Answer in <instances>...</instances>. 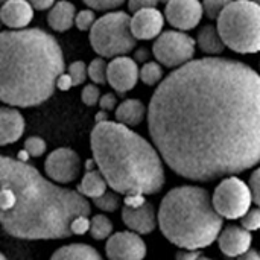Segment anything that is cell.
Returning a JSON list of instances; mask_svg holds the SVG:
<instances>
[{
	"mask_svg": "<svg viewBox=\"0 0 260 260\" xmlns=\"http://www.w3.org/2000/svg\"><path fill=\"white\" fill-rule=\"evenodd\" d=\"M148 131L180 177L207 183L260 163V73L207 56L174 69L148 105Z\"/></svg>",
	"mask_w": 260,
	"mask_h": 260,
	"instance_id": "6da1fadb",
	"label": "cell"
},
{
	"mask_svg": "<svg viewBox=\"0 0 260 260\" xmlns=\"http://www.w3.org/2000/svg\"><path fill=\"white\" fill-rule=\"evenodd\" d=\"M90 213V203L78 190L50 181L26 161L0 155V225L8 235L64 239L75 235V221Z\"/></svg>",
	"mask_w": 260,
	"mask_h": 260,
	"instance_id": "7a4b0ae2",
	"label": "cell"
},
{
	"mask_svg": "<svg viewBox=\"0 0 260 260\" xmlns=\"http://www.w3.org/2000/svg\"><path fill=\"white\" fill-rule=\"evenodd\" d=\"M64 53L53 35L40 27L0 30V102L30 108L46 102L64 72Z\"/></svg>",
	"mask_w": 260,
	"mask_h": 260,
	"instance_id": "3957f363",
	"label": "cell"
},
{
	"mask_svg": "<svg viewBox=\"0 0 260 260\" xmlns=\"http://www.w3.org/2000/svg\"><path fill=\"white\" fill-rule=\"evenodd\" d=\"M93 161L119 195H154L166 181L163 158L154 143L119 122H98L90 136Z\"/></svg>",
	"mask_w": 260,
	"mask_h": 260,
	"instance_id": "277c9868",
	"label": "cell"
},
{
	"mask_svg": "<svg viewBox=\"0 0 260 260\" xmlns=\"http://www.w3.org/2000/svg\"><path fill=\"white\" fill-rule=\"evenodd\" d=\"M157 221L163 236L181 250L210 247L224 225L210 193L200 186H180L169 190L160 203Z\"/></svg>",
	"mask_w": 260,
	"mask_h": 260,
	"instance_id": "5b68a950",
	"label": "cell"
},
{
	"mask_svg": "<svg viewBox=\"0 0 260 260\" xmlns=\"http://www.w3.org/2000/svg\"><path fill=\"white\" fill-rule=\"evenodd\" d=\"M219 35L230 50L250 55L260 52V5L251 0H233L216 20Z\"/></svg>",
	"mask_w": 260,
	"mask_h": 260,
	"instance_id": "8992f818",
	"label": "cell"
},
{
	"mask_svg": "<svg viewBox=\"0 0 260 260\" xmlns=\"http://www.w3.org/2000/svg\"><path fill=\"white\" fill-rule=\"evenodd\" d=\"M131 15L123 11H110L96 18L90 32V44L102 58L128 55L136 49L137 40L129 27Z\"/></svg>",
	"mask_w": 260,
	"mask_h": 260,
	"instance_id": "52a82bcc",
	"label": "cell"
},
{
	"mask_svg": "<svg viewBox=\"0 0 260 260\" xmlns=\"http://www.w3.org/2000/svg\"><path fill=\"white\" fill-rule=\"evenodd\" d=\"M253 198L248 184L236 175L225 177L215 189L212 204L224 219H241L251 207Z\"/></svg>",
	"mask_w": 260,
	"mask_h": 260,
	"instance_id": "ba28073f",
	"label": "cell"
},
{
	"mask_svg": "<svg viewBox=\"0 0 260 260\" xmlns=\"http://www.w3.org/2000/svg\"><path fill=\"white\" fill-rule=\"evenodd\" d=\"M197 52L195 38L183 30H163L152 44V55L157 62L168 69H178L193 59Z\"/></svg>",
	"mask_w": 260,
	"mask_h": 260,
	"instance_id": "9c48e42d",
	"label": "cell"
},
{
	"mask_svg": "<svg viewBox=\"0 0 260 260\" xmlns=\"http://www.w3.org/2000/svg\"><path fill=\"white\" fill-rule=\"evenodd\" d=\"M46 177L56 184L73 183L81 172V158L70 148H58L52 151L44 161Z\"/></svg>",
	"mask_w": 260,
	"mask_h": 260,
	"instance_id": "30bf717a",
	"label": "cell"
},
{
	"mask_svg": "<svg viewBox=\"0 0 260 260\" xmlns=\"http://www.w3.org/2000/svg\"><path fill=\"white\" fill-rule=\"evenodd\" d=\"M146 253L145 241L131 230L113 233L105 244V254L110 260H143Z\"/></svg>",
	"mask_w": 260,
	"mask_h": 260,
	"instance_id": "8fae6325",
	"label": "cell"
},
{
	"mask_svg": "<svg viewBox=\"0 0 260 260\" xmlns=\"http://www.w3.org/2000/svg\"><path fill=\"white\" fill-rule=\"evenodd\" d=\"M204 17L201 0H169L165 5V20L177 30H192Z\"/></svg>",
	"mask_w": 260,
	"mask_h": 260,
	"instance_id": "7c38bea8",
	"label": "cell"
},
{
	"mask_svg": "<svg viewBox=\"0 0 260 260\" xmlns=\"http://www.w3.org/2000/svg\"><path fill=\"white\" fill-rule=\"evenodd\" d=\"M139 70L137 61L128 55L111 58L107 62V84L117 94H126L137 85Z\"/></svg>",
	"mask_w": 260,
	"mask_h": 260,
	"instance_id": "4fadbf2b",
	"label": "cell"
},
{
	"mask_svg": "<svg viewBox=\"0 0 260 260\" xmlns=\"http://www.w3.org/2000/svg\"><path fill=\"white\" fill-rule=\"evenodd\" d=\"M131 34L136 40H155L165 27V14L157 8H146L133 12L129 18Z\"/></svg>",
	"mask_w": 260,
	"mask_h": 260,
	"instance_id": "5bb4252c",
	"label": "cell"
},
{
	"mask_svg": "<svg viewBox=\"0 0 260 260\" xmlns=\"http://www.w3.org/2000/svg\"><path fill=\"white\" fill-rule=\"evenodd\" d=\"M122 221L128 227V230H131L140 236L152 233L155 230V227L158 225L157 212L149 201H145L136 207L123 206L122 207Z\"/></svg>",
	"mask_w": 260,
	"mask_h": 260,
	"instance_id": "9a60e30c",
	"label": "cell"
},
{
	"mask_svg": "<svg viewBox=\"0 0 260 260\" xmlns=\"http://www.w3.org/2000/svg\"><path fill=\"white\" fill-rule=\"evenodd\" d=\"M216 241L224 256L230 259H238L251 248L253 236L251 232L245 230L242 225H227L221 230Z\"/></svg>",
	"mask_w": 260,
	"mask_h": 260,
	"instance_id": "2e32d148",
	"label": "cell"
},
{
	"mask_svg": "<svg viewBox=\"0 0 260 260\" xmlns=\"http://www.w3.org/2000/svg\"><path fill=\"white\" fill-rule=\"evenodd\" d=\"M26 129L23 114L9 105H0V146L12 145L21 139Z\"/></svg>",
	"mask_w": 260,
	"mask_h": 260,
	"instance_id": "e0dca14e",
	"label": "cell"
},
{
	"mask_svg": "<svg viewBox=\"0 0 260 260\" xmlns=\"http://www.w3.org/2000/svg\"><path fill=\"white\" fill-rule=\"evenodd\" d=\"M34 18V8L27 0H6L0 6L2 24L8 29L18 30L30 24Z\"/></svg>",
	"mask_w": 260,
	"mask_h": 260,
	"instance_id": "ac0fdd59",
	"label": "cell"
},
{
	"mask_svg": "<svg viewBox=\"0 0 260 260\" xmlns=\"http://www.w3.org/2000/svg\"><path fill=\"white\" fill-rule=\"evenodd\" d=\"M76 8L69 0H56L47 12V24L55 32H66L75 24Z\"/></svg>",
	"mask_w": 260,
	"mask_h": 260,
	"instance_id": "d6986e66",
	"label": "cell"
},
{
	"mask_svg": "<svg viewBox=\"0 0 260 260\" xmlns=\"http://www.w3.org/2000/svg\"><path fill=\"white\" fill-rule=\"evenodd\" d=\"M148 114V108L140 99H125L122 101L116 110H114V117L116 122L125 125V126H139Z\"/></svg>",
	"mask_w": 260,
	"mask_h": 260,
	"instance_id": "ffe728a7",
	"label": "cell"
},
{
	"mask_svg": "<svg viewBox=\"0 0 260 260\" xmlns=\"http://www.w3.org/2000/svg\"><path fill=\"white\" fill-rule=\"evenodd\" d=\"M197 46L210 56H218L224 52L225 44L219 35L216 24H206L198 30L197 35Z\"/></svg>",
	"mask_w": 260,
	"mask_h": 260,
	"instance_id": "44dd1931",
	"label": "cell"
},
{
	"mask_svg": "<svg viewBox=\"0 0 260 260\" xmlns=\"http://www.w3.org/2000/svg\"><path fill=\"white\" fill-rule=\"evenodd\" d=\"M107 190H108V184L98 168L87 169V172L84 174V177L81 178V183L78 186V193H81L84 198H90V200H94V198L104 195Z\"/></svg>",
	"mask_w": 260,
	"mask_h": 260,
	"instance_id": "7402d4cb",
	"label": "cell"
},
{
	"mask_svg": "<svg viewBox=\"0 0 260 260\" xmlns=\"http://www.w3.org/2000/svg\"><path fill=\"white\" fill-rule=\"evenodd\" d=\"M50 260H104L99 251L87 244H69L58 248Z\"/></svg>",
	"mask_w": 260,
	"mask_h": 260,
	"instance_id": "603a6c76",
	"label": "cell"
},
{
	"mask_svg": "<svg viewBox=\"0 0 260 260\" xmlns=\"http://www.w3.org/2000/svg\"><path fill=\"white\" fill-rule=\"evenodd\" d=\"M113 221L104 215V213H98L94 216H91L90 224H88V233L91 235V238L94 241H105L113 235Z\"/></svg>",
	"mask_w": 260,
	"mask_h": 260,
	"instance_id": "cb8c5ba5",
	"label": "cell"
},
{
	"mask_svg": "<svg viewBox=\"0 0 260 260\" xmlns=\"http://www.w3.org/2000/svg\"><path fill=\"white\" fill-rule=\"evenodd\" d=\"M163 78H165L163 66L157 61H146L139 70V79L148 87L158 85L163 81Z\"/></svg>",
	"mask_w": 260,
	"mask_h": 260,
	"instance_id": "d4e9b609",
	"label": "cell"
},
{
	"mask_svg": "<svg viewBox=\"0 0 260 260\" xmlns=\"http://www.w3.org/2000/svg\"><path fill=\"white\" fill-rule=\"evenodd\" d=\"M87 75L96 85H105L107 84V62L105 58L98 56L91 59V62L87 66Z\"/></svg>",
	"mask_w": 260,
	"mask_h": 260,
	"instance_id": "484cf974",
	"label": "cell"
},
{
	"mask_svg": "<svg viewBox=\"0 0 260 260\" xmlns=\"http://www.w3.org/2000/svg\"><path fill=\"white\" fill-rule=\"evenodd\" d=\"M120 203H122V200H120L119 193H116L114 190L113 192L107 190L104 195H101V197L93 200V204L101 212H105V213H113V212L119 210L120 209Z\"/></svg>",
	"mask_w": 260,
	"mask_h": 260,
	"instance_id": "4316f807",
	"label": "cell"
},
{
	"mask_svg": "<svg viewBox=\"0 0 260 260\" xmlns=\"http://www.w3.org/2000/svg\"><path fill=\"white\" fill-rule=\"evenodd\" d=\"M233 0H201L203 5V11L204 15L209 20H218L219 14L225 9V6L229 3H232Z\"/></svg>",
	"mask_w": 260,
	"mask_h": 260,
	"instance_id": "83f0119b",
	"label": "cell"
},
{
	"mask_svg": "<svg viewBox=\"0 0 260 260\" xmlns=\"http://www.w3.org/2000/svg\"><path fill=\"white\" fill-rule=\"evenodd\" d=\"M96 18H98V17H96V12H94L93 9H90V8L82 9V11H78L76 15H75V26H76L79 30H82V32L90 30L91 26L94 24Z\"/></svg>",
	"mask_w": 260,
	"mask_h": 260,
	"instance_id": "f1b7e54d",
	"label": "cell"
},
{
	"mask_svg": "<svg viewBox=\"0 0 260 260\" xmlns=\"http://www.w3.org/2000/svg\"><path fill=\"white\" fill-rule=\"evenodd\" d=\"M46 149H47L46 142H44L41 137H38V136H32V137H27V139L24 140V151H26V152L29 154V157H32V158H37V157L44 155Z\"/></svg>",
	"mask_w": 260,
	"mask_h": 260,
	"instance_id": "f546056e",
	"label": "cell"
},
{
	"mask_svg": "<svg viewBox=\"0 0 260 260\" xmlns=\"http://www.w3.org/2000/svg\"><path fill=\"white\" fill-rule=\"evenodd\" d=\"M67 73L70 75L72 81H73V85H82L85 84V79L88 78L87 75V66L84 61H73L69 69H67Z\"/></svg>",
	"mask_w": 260,
	"mask_h": 260,
	"instance_id": "4dcf8cb0",
	"label": "cell"
},
{
	"mask_svg": "<svg viewBox=\"0 0 260 260\" xmlns=\"http://www.w3.org/2000/svg\"><path fill=\"white\" fill-rule=\"evenodd\" d=\"M101 99V90L96 84H85L81 90V101L87 105V107H94L98 105Z\"/></svg>",
	"mask_w": 260,
	"mask_h": 260,
	"instance_id": "1f68e13d",
	"label": "cell"
},
{
	"mask_svg": "<svg viewBox=\"0 0 260 260\" xmlns=\"http://www.w3.org/2000/svg\"><path fill=\"white\" fill-rule=\"evenodd\" d=\"M241 225L248 232H257L260 230V207L259 209H250L242 218Z\"/></svg>",
	"mask_w": 260,
	"mask_h": 260,
	"instance_id": "d6a6232c",
	"label": "cell"
},
{
	"mask_svg": "<svg viewBox=\"0 0 260 260\" xmlns=\"http://www.w3.org/2000/svg\"><path fill=\"white\" fill-rule=\"evenodd\" d=\"M93 11H114L126 0H82Z\"/></svg>",
	"mask_w": 260,
	"mask_h": 260,
	"instance_id": "836d02e7",
	"label": "cell"
},
{
	"mask_svg": "<svg viewBox=\"0 0 260 260\" xmlns=\"http://www.w3.org/2000/svg\"><path fill=\"white\" fill-rule=\"evenodd\" d=\"M248 187H250V192H251L253 203H256L257 207H260V166L253 171V174L250 177V181H248Z\"/></svg>",
	"mask_w": 260,
	"mask_h": 260,
	"instance_id": "e575fe53",
	"label": "cell"
},
{
	"mask_svg": "<svg viewBox=\"0 0 260 260\" xmlns=\"http://www.w3.org/2000/svg\"><path fill=\"white\" fill-rule=\"evenodd\" d=\"M98 105L101 107L102 111L110 113V111L116 110V107H117V98H116V94H113V93H107V94L101 96Z\"/></svg>",
	"mask_w": 260,
	"mask_h": 260,
	"instance_id": "d590c367",
	"label": "cell"
},
{
	"mask_svg": "<svg viewBox=\"0 0 260 260\" xmlns=\"http://www.w3.org/2000/svg\"><path fill=\"white\" fill-rule=\"evenodd\" d=\"M157 5H158V0H128L129 12H137L146 8H157Z\"/></svg>",
	"mask_w": 260,
	"mask_h": 260,
	"instance_id": "8d00e7d4",
	"label": "cell"
},
{
	"mask_svg": "<svg viewBox=\"0 0 260 260\" xmlns=\"http://www.w3.org/2000/svg\"><path fill=\"white\" fill-rule=\"evenodd\" d=\"M55 87H56L58 90H61V91H69V90H70L72 87H75V85H73V81H72L70 75L66 73V72H62V73L56 78Z\"/></svg>",
	"mask_w": 260,
	"mask_h": 260,
	"instance_id": "74e56055",
	"label": "cell"
},
{
	"mask_svg": "<svg viewBox=\"0 0 260 260\" xmlns=\"http://www.w3.org/2000/svg\"><path fill=\"white\" fill-rule=\"evenodd\" d=\"M34 11H49L56 0H27Z\"/></svg>",
	"mask_w": 260,
	"mask_h": 260,
	"instance_id": "f35d334b",
	"label": "cell"
},
{
	"mask_svg": "<svg viewBox=\"0 0 260 260\" xmlns=\"http://www.w3.org/2000/svg\"><path fill=\"white\" fill-rule=\"evenodd\" d=\"M203 253L200 250H181L177 253L175 260H197Z\"/></svg>",
	"mask_w": 260,
	"mask_h": 260,
	"instance_id": "ab89813d",
	"label": "cell"
},
{
	"mask_svg": "<svg viewBox=\"0 0 260 260\" xmlns=\"http://www.w3.org/2000/svg\"><path fill=\"white\" fill-rule=\"evenodd\" d=\"M238 260H260L259 251H254V250H248L247 253H244L242 256H239Z\"/></svg>",
	"mask_w": 260,
	"mask_h": 260,
	"instance_id": "60d3db41",
	"label": "cell"
},
{
	"mask_svg": "<svg viewBox=\"0 0 260 260\" xmlns=\"http://www.w3.org/2000/svg\"><path fill=\"white\" fill-rule=\"evenodd\" d=\"M104 120H108L107 119V111H102L101 110V113L96 114V122H104Z\"/></svg>",
	"mask_w": 260,
	"mask_h": 260,
	"instance_id": "b9f144b4",
	"label": "cell"
},
{
	"mask_svg": "<svg viewBox=\"0 0 260 260\" xmlns=\"http://www.w3.org/2000/svg\"><path fill=\"white\" fill-rule=\"evenodd\" d=\"M27 158H29V154L23 149V151H20V154H18V158L17 160H20V161H27Z\"/></svg>",
	"mask_w": 260,
	"mask_h": 260,
	"instance_id": "7bdbcfd3",
	"label": "cell"
},
{
	"mask_svg": "<svg viewBox=\"0 0 260 260\" xmlns=\"http://www.w3.org/2000/svg\"><path fill=\"white\" fill-rule=\"evenodd\" d=\"M197 260H212V259H209V257H206V256H203V254H201V256H200Z\"/></svg>",
	"mask_w": 260,
	"mask_h": 260,
	"instance_id": "ee69618b",
	"label": "cell"
},
{
	"mask_svg": "<svg viewBox=\"0 0 260 260\" xmlns=\"http://www.w3.org/2000/svg\"><path fill=\"white\" fill-rule=\"evenodd\" d=\"M0 260H8L6 257H5V254H3V253H0Z\"/></svg>",
	"mask_w": 260,
	"mask_h": 260,
	"instance_id": "f6af8a7d",
	"label": "cell"
},
{
	"mask_svg": "<svg viewBox=\"0 0 260 260\" xmlns=\"http://www.w3.org/2000/svg\"><path fill=\"white\" fill-rule=\"evenodd\" d=\"M168 2H169V0H158V3H163V5H166Z\"/></svg>",
	"mask_w": 260,
	"mask_h": 260,
	"instance_id": "bcb514c9",
	"label": "cell"
},
{
	"mask_svg": "<svg viewBox=\"0 0 260 260\" xmlns=\"http://www.w3.org/2000/svg\"><path fill=\"white\" fill-rule=\"evenodd\" d=\"M251 2H254V3H257V5H260V0H251Z\"/></svg>",
	"mask_w": 260,
	"mask_h": 260,
	"instance_id": "7dc6e473",
	"label": "cell"
},
{
	"mask_svg": "<svg viewBox=\"0 0 260 260\" xmlns=\"http://www.w3.org/2000/svg\"><path fill=\"white\" fill-rule=\"evenodd\" d=\"M5 2H6V0H0V6H2V5H3Z\"/></svg>",
	"mask_w": 260,
	"mask_h": 260,
	"instance_id": "c3c4849f",
	"label": "cell"
},
{
	"mask_svg": "<svg viewBox=\"0 0 260 260\" xmlns=\"http://www.w3.org/2000/svg\"><path fill=\"white\" fill-rule=\"evenodd\" d=\"M2 26H3V24H2V20H0V27H2Z\"/></svg>",
	"mask_w": 260,
	"mask_h": 260,
	"instance_id": "681fc988",
	"label": "cell"
},
{
	"mask_svg": "<svg viewBox=\"0 0 260 260\" xmlns=\"http://www.w3.org/2000/svg\"><path fill=\"white\" fill-rule=\"evenodd\" d=\"M259 69H260V61H259Z\"/></svg>",
	"mask_w": 260,
	"mask_h": 260,
	"instance_id": "f907efd6",
	"label": "cell"
},
{
	"mask_svg": "<svg viewBox=\"0 0 260 260\" xmlns=\"http://www.w3.org/2000/svg\"><path fill=\"white\" fill-rule=\"evenodd\" d=\"M259 254H260V251H259Z\"/></svg>",
	"mask_w": 260,
	"mask_h": 260,
	"instance_id": "816d5d0a",
	"label": "cell"
}]
</instances>
